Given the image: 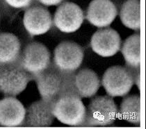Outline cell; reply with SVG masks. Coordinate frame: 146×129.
<instances>
[{
	"mask_svg": "<svg viewBox=\"0 0 146 129\" xmlns=\"http://www.w3.org/2000/svg\"><path fill=\"white\" fill-rule=\"evenodd\" d=\"M54 103L44 99L35 101L26 109L23 126L29 127H48L54 119Z\"/></svg>",
	"mask_w": 146,
	"mask_h": 129,
	"instance_id": "cell-11",
	"label": "cell"
},
{
	"mask_svg": "<svg viewBox=\"0 0 146 129\" xmlns=\"http://www.w3.org/2000/svg\"><path fill=\"white\" fill-rule=\"evenodd\" d=\"M9 6L15 9H25L31 5L32 0H4Z\"/></svg>",
	"mask_w": 146,
	"mask_h": 129,
	"instance_id": "cell-19",
	"label": "cell"
},
{
	"mask_svg": "<svg viewBox=\"0 0 146 129\" xmlns=\"http://www.w3.org/2000/svg\"><path fill=\"white\" fill-rule=\"evenodd\" d=\"M118 117V108L111 97L97 96L90 100L86 108V119L82 126H111Z\"/></svg>",
	"mask_w": 146,
	"mask_h": 129,
	"instance_id": "cell-2",
	"label": "cell"
},
{
	"mask_svg": "<svg viewBox=\"0 0 146 129\" xmlns=\"http://www.w3.org/2000/svg\"><path fill=\"white\" fill-rule=\"evenodd\" d=\"M129 123L139 125L141 123V98L139 95L127 96L120 103L119 116Z\"/></svg>",
	"mask_w": 146,
	"mask_h": 129,
	"instance_id": "cell-17",
	"label": "cell"
},
{
	"mask_svg": "<svg viewBox=\"0 0 146 129\" xmlns=\"http://www.w3.org/2000/svg\"><path fill=\"white\" fill-rule=\"evenodd\" d=\"M18 63L25 71L34 77L50 66L52 63L50 52L42 43L30 42L20 54Z\"/></svg>",
	"mask_w": 146,
	"mask_h": 129,
	"instance_id": "cell-6",
	"label": "cell"
},
{
	"mask_svg": "<svg viewBox=\"0 0 146 129\" xmlns=\"http://www.w3.org/2000/svg\"><path fill=\"white\" fill-rule=\"evenodd\" d=\"M24 26L31 36L45 34L52 28V19L50 13L41 6H34L25 11Z\"/></svg>",
	"mask_w": 146,
	"mask_h": 129,
	"instance_id": "cell-10",
	"label": "cell"
},
{
	"mask_svg": "<svg viewBox=\"0 0 146 129\" xmlns=\"http://www.w3.org/2000/svg\"><path fill=\"white\" fill-rule=\"evenodd\" d=\"M21 54V44L11 33H0V65L16 63Z\"/></svg>",
	"mask_w": 146,
	"mask_h": 129,
	"instance_id": "cell-15",
	"label": "cell"
},
{
	"mask_svg": "<svg viewBox=\"0 0 146 129\" xmlns=\"http://www.w3.org/2000/svg\"><path fill=\"white\" fill-rule=\"evenodd\" d=\"M115 4L110 0H93L86 12V18L91 24L99 28L107 27L117 16Z\"/></svg>",
	"mask_w": 146,
	"mask_h": 129,
	"instance_id": "cell-12",
	"label": "cell"
},
{
	"mask_svg": "<svg viewBox=\"0 0 146 129\" xmlns=\"http://www.w3.org/2000/svg\"><path fill=\"white\" fill-rule=\"evenodd\" d=\"M26 109L15 97L8 96L0 100V126L16 127L23 126Z\"/></svg>",
	"mask_w": 146,
	"mask_h": 129,
	"instance_id": "cell-13",
	"label": "cell"
},
{
	"mask_svg": "<svg viewBox=\"0 0 146 129\" xmlns=\"http://www.w3.org/2000/svg\"><path fill=\"white\" fill-rule=\"evenodd\" d=\"M91 47L93 52L102 57H111L119 52L121 46L120 35L110 27L100 28L93 35Z\"/></svg>",
	"mask_w": 146,
	"mask_h": 129,
	"instance_id": "cell-9",
	"label": "cell"
},
{
	"mask_svg": "<svg viewBox=\"0 0 146 129\" xmlns=\"http://www.w3.org/2000/svg\"><path fill=\"white\" fill-rule=\"evenodd\" d=\"M140 0H127L122 6L120 17L127 28L135 31L140 30Z\"/></svg>",
	"mask_w": 146,
	"mask_h": 129,
	"instance_id": "cell-18",
	"label": "cell"
},
{
	"mask_svg": "<svg viewBox=\"0 0 146 129\" xmlns=\"http://www.w3.org/2000/svg\"><path fill=\"white\" fill-rule=\"evenodd\" d=\"M39 2L46 6H56L59 4L63 0H38Z\"/></svg>",
	"mask_w": 146,
	"mask_h": 129,
	"instance_id": "cell-20",
	"label": "cell"
},
{
	"mask_svg": "<svg viewBox=\"0 0 146 129\" xmlns=\"http://www.w3.org/2000/svg\"><path fill=\"white\" fill-rule=\"evenodd\" d=\"M100 84L99 76L93 70L84 68L74 72V90L80 98H90L95 96Z\"/></svg>",
	"mask_w": 146,
	"mask_h": 129,
	"instance_id": "cell-14",
	"label": "cell"
},
{
	"mask_svg": "<svg viewBox=\"0 0 146 129\" xmlns=\"http://www.w3.org/2000/svg\"><path fill=\"white\" fill-rule=\"evenodd\" d=\"M84 20L83 11L77 4L64 2L56 9L54 23L58 29L66 33H73L82 26Z\"/></svg>",
	"mask_w": 146,
	"mask_h": 129,
	"instance_id": "cell-8",
	"label": "cell"
},
{
	"mask_svg": "<svg viewBox=\"0 0 146 129\" xmlns=\"http://www.w3.org/2000/svg\"><path fill=\"white\" fill-rule=\"evenodd\" d=\"M127 67L131 69L140 67L141 36L140 33L131 35L127 38L121 49Z\"/></svg>",
	"mask_w": 146,
	"mask_h": 129,
	"instance_id": "cell-16",
	"label": "cell"
},
{
	"mask_svg": "<svg viewBox=\"0 0 146 129\" xmlns=\"http://www.w3.org/2000/svg\"><path fill=\"white\" fill-rule=\"evenodd\" d=\"M84 55L80 45L71 41H64L55 48L53 63L61 71L74 73L82 65Z\"/></svg>",
	"mask_w": 146,
	"mask_h": 129,
	"instance_id": "cell-7",
	"label": "cell"
},
{
	"mask_svg": "<svg viewBox=\"0 0 146 129\" xmlns=\"http://www.w3.org/2000/svg\"><path fill=\"white\" fill-rule=\"evenodd\" d=\"M86 108L81 98L76 94H70L54 103L53 114L62 124L73 126H83Z\"/></svg>",
	"mask_w": 146,
	"mask_h": 129,
	"instance_id": "cell-3",
	"label": "cell"
},
{
	"mask_svg": "<svg viewBox=\"0 0 146 129\" xmlns=\"http://www.w3.org/2000/svg\"><path fill=\"white\" fill-rule=\"evenodd\" d=\"M102 84L109 96H126L134 84L133 69L120 65L111 67L104 72Z\"/></svg>",
	"mask_w": 146,
	"mask_h": 129,
	"instance_id": "cell-5",
	"label": "cell"
},
{
	"mask_svg": "<svg viewBox=\"0 0 146 129\" xmlns=\"http://www.w3.org/2000/svg\"><path fill=\"white\" fill-rule=\"evenodd\" d=\"M74 74L61 71L54 63H51L47 69L34 76V79L42 99L54 103L67 95H77L74 86Z\"/></svg>",
	"mask_w": 146,
	"mask_h": 129,
	"instance_id": "cell-1",
	"label": "cell"
},
{
	"mask_svg": "<svg viewBox=\"0 0 146 129\" xmlns=\"http://www.w3.org/2000/svg\"><path fill=\"white\" fill-rule=\"evenodd\" d=\"M33 79V76L25 71L18 61L0 65V92L6 97L19 95Z\"/></svg>",
	"mask_w": 146,
	"mask_h": 129,
	"instance_id": "cell-4",
	"label": "cell"
}]
</instances>
